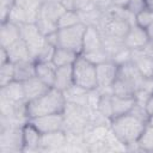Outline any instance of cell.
<instances>
[{"instance_id": "cell-1", "label": "cell", "mask_w": 153, "mask_h": 153, "mask_svg": "<svg viewBox=\"0 0 153 153\" xmlns=\"http://www.w3.org/2000/svg\"><path fill=\"white\" fill-rule=\"evenodd\" d=\"M146 124V120L136 116L133 112H128L112 118L110 122V128L116 134V136L128 146L139 140Z\"/></svg>"}, {"instance_id": "cell-2", "label": "cell", "mask_w": 153, "mask_h": 153, "mask_svg": "<svg viewBox=\"0 0 153 153\" xmlns=\"http://www.w3.org/2000/svg\"><path fill=\"white\" fill-rule=\"evenodd\" d=\"M65 105H66V99H65L63 92L51 87L43 96L27 102L26 111L30 120L37 116L63 112Z\"/></svg>"}, {"instance_id": "cell-3", "label": "cell", "mask_w": 153, "mask_h": 153, "mask_svg": "<svg viewBox=\"0 0 153 153\" xmlns=\"http://www.w3.org/2000/svg\"><path fill=\"white\" fill-rule=\"evenodd\" d=\"M62 114L66 133H84L91 123V111L87 106L66 102Z\"/></svg>"}, {"instance_id": "cell-4", "label": "cell", "mask_w": 153, "mask_h": 153, "mask_svg": "<svg viewBox=\"0 0 153 153\" xmlns=\"http://www.w3.org/2000/svg\"><path fill=\"white\" fill-rule=\"evenodd\" d=\"M81 55L88 59L94 65L110 60L106 50L104 49L103 37L99 30L94 26H87L84 36Z\"/></svg>"}, {"instance_id": "cell-5", "label": "cell", "mask_w": 153, "mask_h": 153, "mask_svg": "<svg viewBox=\"0 0 153 153\" xmlns=\"http://www.w3.org/2000/svg\"><path fill=\"white\" fill-rule=\"evenodd\" d=\"M72 67H73V78L75 85L81 86L88 91L98 87L96 65L93 62H91L88 59H86L80 54L75 60V62L72 65Z\"/></svg>"}, {"instance_id": "cell-6", "label": "cell", "mask_w": 153, "mask_h": 153, "mask_svg": "<svg viewBox=\"0 0 153 153\" xmlns=\"http://www.w3.org/2000/svg\"><path fill=\"white\" fill-rule=\"evenodd\" d=\"M86 27L87 26L84 23H79L69 27L59 29L57 30V47H63V48L74 50L78 54H81Z\"/></svg>"}, {"instance_id": "cell-7", "label": "cell", "mask_w": 153, "mask_h": 153, "mask_svg": "<svg viewBox=\"0 0 153 153\" xmlns=\"http://www.w3.org/2000/svg\"><path fill=\"white\" fill-rule=\"evenodd\" d=\"M23 126H1L0 127V152L18 153L24 149Z\"/></svg>"}, {"instance_id": "cell-8", "label": "cell", "mask_w": 153, "mask_h": 153, "mask_svg": "<svg viewBox=\"0 0 153 153\" xmlns=\"http://www.w3.org/2000/svg\"><path fill=\"white\" fill-rule=\"evenodd\" d=\"M19 27H20V38L26 43L32 60H36L41 49L44 47V44L47 42L45 37L39 32L38 27L35 23L20 24Z\"/></svg>"}, {"instance_id": "cell-9", "label": "cell", "mask_w": 153, "mask_h": 153, "mask_svg": "<svg viewBox=\"0 0 153 153\" xmlns=\"http://www.w3.org/2000/svg\"><path fill=\"white\" fill-rule=\"evenodd\" d=\"M120 66H117L114 61L108 60L96 65V75H97V85L98 90L103 92H111V86L118 76Z\"/></svg>"}, {"instance_id": "cell-10", "label": "cell", "mask_w": 153, "mask_h": 153, "mask_svg": "<svg viewBox=\"0 0 153 153\" xmlns=\"http://www.w3.org/2000/svg\"><path fill=\"white\" fill-rule=\"evenodd\" d=\"M42 134L56 131V130H63V114H49L43 116H37L29 120Z\"/></svg>"}, {"instance_id": "cell-11", "label": "cell", "mask_w": 153, "mask_h": 153, "mask_svg": "<svg viewBox=\"0 0 153 153\" xmlns=\"http://www.w3.org/2000/svg\"><path fill=\"white\" fill-rule=\"evenodd\" d=\"M123 42L128 49L136 50V49H142L149 42V38L146 32V29H143L136 24H133L130 26V29L128 30L127 35L124 36Z\"/></svg>"}, {"instance_id": "cell-12", "label": "cell", "mask_w": 153, "mask_h": 153, "mask_svg": "<svg viewBox=\"0 0 153 153\" xmlns=\"http://www.w3.org/2000/svg\"><path fill=\"white\" fill-rule=\"evenodd\" d=\"M67 145V134L65 130H56L42 134L41 151H62Z\"/></svg>"}, {"instance_id": "cell-13", "label": "cell", "mask_w": 153, "mask_h": 153, "mask_svg": "<svg viewBox=\"0 0 153 153\" xmlns=\"http://www.w3.org/2000/svg\"><path fill=\"white\" fill-rule=\"evenodd\" d=\"M130 62L136 67L142 76L152 78L153 76V57L146 54L142 49L131 50Z\"/></svg>"}, {"instance_id": "cell-14", "label": "cell", "mask_w": 153, "mask_h": 153, "mask_svg": "<svg viewBox=\"0 0 153 153\" xmlns=\"http://www.w3.org/2000/svg\"><path fill=\"white\" fill-rule=\"evenodd\" d=\"M0 98L6 99L11 103H20L25 102V92L23 87V82L18 80H13L5 86L0 87ZM27 102V100H26Z\"/></svg>"}, {"instance_id": "cell-15", "label": "cell", "mask_w": 153, "mask_h": 153, "mask_svg": "<svg viewBox=\"0 0 153 153\" xmlns=\"http://www.w3.org/2000/svg\"><path fill=\"white\" fill-rule=\"evenodd\" d=\"M22 129H23V140H24V149H23V152L41 151L39 149V143H41L42 133L30 121H27L22 127Z\"/></svg>"}, {"instance_id": "cell-16", "label": "cell", "mask_w": 153, "mask_h": 153, "mask_svg": "<svg viewBox=\"0 0 153 153\" xmlns=\"http://www.w3.org/2000/svg\"><path fill=\"white\" fill-rule=\"evenodd\" d=\"M20 38V27L18 24L6 20L0 26V47L8 48Z\"/></svg>"}, {"instance_id": "cell-17", "label": "cell", "mask_w": 153, "mask_h": 153, "mask_svg": "<svg viewBox=\"0 0 153 153\" xmlns=\"http://www.w3.org/2000/svg\"><path fill=\"white\" fill-rule=\"evenodd\" d=\"M23 87L25 92V98L27 102L33 100L44 93H47L51 87L48 86L45 82H43L38 76H32L25 81H23Z\"/></svg>"}, {"instance_id": "cell-18", "label": "cell", "mask_w": 153, "mask_h": 153, "mask_svg": "<svg viewBox=\"0 0 153 153\" xmlns=\"http://www.w3.org/2000/svg\"><path fill=\"white\" fill-rule=\"evenodd\" d=\"M72 85H74L73 67L72 66H60V67H57L53 87L63 92L67 88H69Z\"/></svg>"}, {"instance_id": "cell-19", "label": "cell", "mask_w": 153, "mask_h": 153, "mask_svg": "<svg viewBox=\"0 0 153 153\" xmlns=\"http://www.w3.org/2000/svg\"><path fill=\"white\" fill-rule=\"evenodd\" d=\"M136 104L135 97H120L111 94V108H112V118L128 114L133 110Z\"/></svg>"}, {"instance_id": "cell-20", "label": "cell", "mask_w": 153, "mask_h": 153, "mask_svg": "<svg viewBox=\"0 0 153 153\" xmlns=\"http://www.w3.org/2000/svg\"><path fill=\"white\" fill-rule=\"evenodd\" d=\"M110 88L112 94L120 96V97H135V92L137 90L136 85L133 81H130L129 79L120 74Z\"/></svg>"}, {"instance_id": "cell-21", "label": "cell", "mask_w": 153, "mask_h": 153, "mask_svg": "<svg viewBox=\"0 0 153 153\" xmlns=\"http://www.w3.org/2000/svg\"><path fill=\"white\" fill-rule=\"evenodd\" d=\"M36 75V61L30 60H23L14 62V80L18 81H25L32 76Z\"/></svg>"}, {"instance_id": "cell-22", "label": "cell", "mask_w": 153, "mask_h": 153, "mask_svg": "<svg viewBox=\"0 0 153 153\" xmlns=\"http://www.w3.org/2000/svg\"><path fill=\"white\" fill-rule=\"evenodd\" d=\"M63 96L67 103H73L82 106H87L88 104V90L78 86L75 84L72 85L66 91H63Z\"/></svg>"}, {"instance_id": "cell-23", "label": "cell", "mask_w": 153, "mask_h": 153, "mask_svg": "<svg viewBox=\"0 0 153 153\" xmlns=\"http://www.w3.org/2000/svg\"><path fill=\"white\" fill-rule=\"evenodd\" d=\"M66 11L67 10L65 8V6L61 4L60 0H49V1H45L41 5L38 16H42V17H45V18H49L51 20L57 22V19Z\"/></svg>"}, {"instance_id": "cell-24", "label": "cell", "mask_w": 153, "mask_h": 153, "mask_svg": "<svg viewBox=\"0 0 153 153\" xmlns=\"http://www.w3.org/2000/svg\"><path fill=\"white\" fill-rule=\"evenodd\" d=\"M7 50V54H8V57H10V61L11 62H18V61H23V60H30L32 59L31 57V54H30V50L26 45V43L19 38L17 42H14L12 45H10L8 48H6Z\"/></svg>"}, {"instance_id": "cell-25", "label": "cell", "mask_w": 153, "mask_h": 153, "mask_svg": "<svg viewBox=\"0 0 153 153\" xmlns=\"http://www.w3.org/2000/svg\"><path fill=\"white\" fill-rule=\"evenodd\" d=\"M80 54H78L74 50L63 48V47H56L54 56H53V63L56 67L60 66H72L75 60L78 59Z\"/></svg>"}, {"instance_id": "cell-26", "label": "cell", "mask_w": 153, "mask_h": 153, "mask_svg": "<svg viewBox=\"0 0 153 153\" xmlns=\"http://www.w3.org/2000/svg\"><path fill=\"white\" fill-rule=\"evenodd\" d=\"M56 66L50 62H36V76H38L48 86L53 87L56 73Z\"/></svg>"}, {"instance_id": "cell-27", "label": "cell", "mask_w": 153, "mask_h": 153, "mask_svg": "<svg viewBox=\"0 0 153 153\" xmlns=\"http://www.w3.org/2000/svg\"><path fill=\"white\" fill-rule=\"evenodd\" d=\"M136 143L141 151L153 152V127L146 124V127H145L143 131L141 133Z\"/></svg>"}, {"instance_id": "cell-28", "label": "cell", "mask_w": 153, "mask_h": 153, "mask_svg": "<svg viewBox=\"0 0 153 153\" xmlns=\"http://www.w3.org/2000/svg\"><path fill=\"white\" fill-rule=\"evenodd\" d=\"M39 30V32L47 37L51 33H55L57 30H59V26H57V22L55 20H51L49 18H45V17H42V16H38L36 23H35Z\"/></svg>"}, {"instance_id": "cell-29", "label": "cell", "mask_w": 153, "mask_h": 153, "mask_svg": "<svg viewBox=\"0 0 153 153\" xmlns=\"http://www.w3.org/2000/svg\"><path fill=\"white\" fill-rule=\"evenodd\" d=\"M81 23L79 13L76 11L73 10H67L59 19H57V26L59 29H63V27H69L73 25H76Z\"/></svg>"}, {"instance_id": "cell-30", "label": "cell", "mask_w": 153, "mask_h": 153, "mask_svg": "<svg viewBox=\"0 0 153 153\" xmlns=\"http://www.w3.org/2000/svg\"><path fill=\"white\" fill-rule=\"evenodd\" d=\"M14 80V63L7 62L0 65V87L7 85L8 82Z\"/></svg>"}, {"instance_id": "cell-31", "label": "cell", "mask_w": 153, "mask_h": 153, "mask_svg": "<svg viewBox=\"0 0 153 153\" xmlns=\"http://www.w3.org/2000/svg\"><path fill=\"white\" fill-rule=\"evenodd\" d=\"M135 24L146 29L151 24H153V10L149 7L143 8L139 13L135 14Z\"/></svg>"}, {"instance_id": "cell-32", "label": "cell", "mask_w": 153, "mask_h": 153, "mask_svg": "<svg viewBox=\"0 0 153 153\" xmlns=\"http://www.w3.org/2000/svg\"><path fill=\"white\" fill-rule=\"evenodd\" d=\"M55 49H56V45L49 43L48 41L45 42L44 47L41 49L38 56L36 57V62H50L53 61V56H54V53H55Z\"/></svg>"}, {"instance_id": "cell-33", "label": "cell", "mask_w": 153, "mask_h": 153, "mask_svg": "<svg viewBox=\"0 0 153 153\" xmlns=\"http://www.w3.org/2000/svg\"><path fill=\"white\" fill-rule=\"evenodd\" d=\"M130 60H131V50L128 49L127 47H123L122 49H120L117 53H115L111 56V61H114L117 66L128 63V62H130Z\"/></svg>"}, {"instance_id": "cell-34", "label": "cell", "mask_w": 153, "mask_h": 153, "mask_svg": "<svg viewBox=\"0 0 153 153\" xmlns=\"http://www.w3.org/2000/svg\"><path fill=\"white\" fill-rule=\"evenodd\" d=\"M16 5L29 12H39L41 0H16Z\"/></svg>"}, {"instance_id": "cell-35", "label": "cell", "mask_w": 153, "mask_h": 153, "mask_svg": "<svg viewBox=\"0 0 153 153\" xmlns=\"http://www.w3.org/2000/svg\"><path fill=\"white\" fill-rule=\"evenodd\" d=\"M16 0H0V19L1 23L6 22L11 10L13 8Z\"/></svg>"}, {"instance_id": "cell-36", "label": "cell", "mask_w": 153, "mask_h": 153, "mask_svg": "<svg viewBox=\"0 0 153 153\" xmlns=\"http://www.w3.org/2000/svg\"><path fill=\"white\" fill-rule=\"evenodd\" d=\"M146 7H147V0H130L127 6V10L130 11L131 13L136 14Z\"/></svg>"}, {"instance_id": "cell-37", "label": "cell", "mask_w": 153, "mask_h": 153, "mask_svg": "<svg viewBox=\"0 0 153 153\" xmlns=\"http://www.w3.org/2000/svg\"><path fill=\"white\" fill-rule=\"evenodd\" d=\"M93 6L94 5H93L92 0H74V11H76V12L86 11Z\"/></svg>"}, {"instance_id": "cell-38", "label": "cell", "mask_w": 153, "mask_h": 153, "mask_svg": "<svg viewBox=\"0 0 153 153\" xmlns=\"http://www.w3.org/2000/svg\"><path fill=\"white\" fill-rule=\"evenodd\" d=\"M145 110L147 112V115H153V93L149 94V97L147 98L146 103H145Z\"/></svg>"}, {"instance_id": "cell-39", "label": "cell", "mask_w": 153, "mask_h": 153, "mask_svg": "<svg viewBox=\"0 0 153 153\" xmlns=\"http://www.w3.org/2000/svg\"><path fill=\"white\" fill-rule=\"evenodd\" d=\"M7 62H10V57H8L7 50H6V48L0 47V65L7 63Z\"/></svg>"}, {"instance_id": "cell-40", "label": "cell", "mask_w": 153, "mask_h": 153, "mask_svg": "<svg viewBox=\"0 0 153 153\" xmlns=\"http://www.w3.org/2000/svg\"><path fill=\"white\" fill-rule=\"evenodd\" d=\"M129 1L130 0H112V6L121 7V8H127Z\"/></svg>"}, {"instance_id": "cell-41", "label": "cell", "mask_w": 153, "mask_h": 153, "mask_svg": "<svg viewBox=\"0 0 153 153\" xmlns=\"http://www.w3.org/2000/svg\"><path fill=\"white\" fill-rule=\"evenodd\" d=\"M146 32L148 35L149 41H153V24H151L148 27H146Z\"/></svg>"}, {"instance_id": "cell-42", "label": "cell", "mask_w": 153, "mask_h": 153, "mask_svg": "<svg viewBox=\"0 0 153 153\" xmlns=\"http://www.w3.org/2000/svg\"><path fill=\"white\" fill-rule=\"evenodd\" d=\"M147 124L151 126V127H153V115H149V116H148V118H147Z\"/></svg>"}, {"instance_id": "cell-43", "label": "cell", "mask_w": 153, "mask_h": 153, "mask_svg": "<svg viewBox=\"0 0 153 153\" xmlns=\"http://www.w3.org/2000/svg\"><path fill=\"white\" fill-rule=\"evenodd\" d=\"M151 42V44H152V47H153V41H149Z\"/></svg>"}]
</instances>
